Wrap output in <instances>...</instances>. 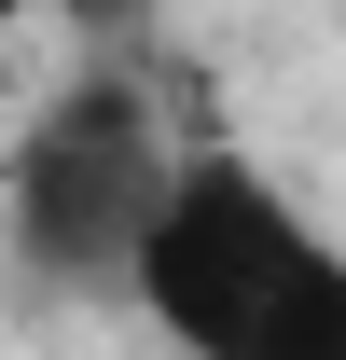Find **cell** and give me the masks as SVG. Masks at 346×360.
<instances>
[{"mask_svg": "<svg viewBox=\"0 0 346 360\" xmlns=\"http://www.w3.org/2000/svg\"><path fill=\"white\" fill-rule=\"evenodd\" d=\"M125 291L180 360H346V250L250 153H180Z\"/></svg>", "mask_w": 346, "mask_h": 360, "instance_id": "cell-1", "label": "cell"}, {"mask_svg": "<svg viewBox=\"0 0 346 360\" xmlns=\"http://www.w3.org/2000/svg\"><path fill=\"white\" fill-rule=\"evenodd\" d=\"M167 167H180V139L153 111V84L70 70L0 153V264L28 291H125L139 236L167 208Z\"/></svg>", "mask_w": 346, "mask_h": 360, "instance_id": "cell-2", "label": "cell"}, {"mask_svg": "<svg viewBox=\"0 0 346 360\" xmlns=\"http://www.w3.org/2000/svg\"><path fill=\"white\" fill-rule=\"evenodd\" d=\"M14 14H28V0H0V28H14Z\"/></svg>", "mask_w": 346, "mask_h": 360, "instance_id": "cell-3", "label": "cell"}]
</instances>
